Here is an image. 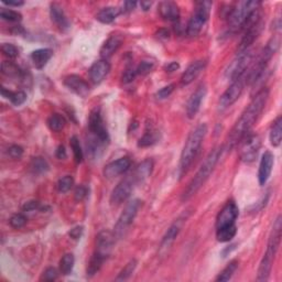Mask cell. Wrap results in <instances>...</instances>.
Listing matches in <instances>:
<instances>
[{"mask_svg":"<svg viewBox=\"0 0 282 282\" xmlns=\"http://www.w3.org/2000/svg\"><path fill=\"white\" fill-rule=\"evenodd\" d=\"M269 98V89L264 87L259 90L255 97L252 98L250 104L245 109V112L242 114L241 118L238 119L235 126L233 127L232 131L228 135V147L234 148L238 142H240L248 132H250V129L254 127L258 118L260 117L261 113L268 102Z\"/></svg>","mask_w":282,"mask_h":282,"instance_id":"cell-1","label":"cell"},{"mask_svg":"<svg viewBox=\"0 0 282 282\" xmlns=\"http://www.w3.org/2000/svg\"><path fill=\"white\" fill-rule=\"evenodd\" d=\"M206 133H207V125L206 123H201V125H199L189 135L180 158V163L178 169V174L180 179L183 178V176L188 173L191 165L193 164L195 158L198 157L201 147H202V143L205 139V137H206Z\"/></svg>","mask_w":282,"mask_h":282,"instance_id":"cell-2","label":"cell"},{"mask_svg":"<svg viewBox=\"0 0 282 282\" xmlns=\"http://www.w3.org/2000/svg\"><path fill=\"white\" fill-rule=\"evenodd\" d=\"M223 154V148L217 147L213 149L209 155L205 158L204 162L201 165V168L197 172V174L194 175V178L191 181L188 188L185 189L184 193L182 195V201H189L193 195L197 194L199 192V190L202 188L204 183L206 182L207 179L209 178V175L212 174V172L214 171L215 166H216L218 160L221 159Z\"/></svg>","mask_w":282,"mask_h":282,"instance_id":"cell-3","label":"cell"},{"mask_svg":"<svg viewBox=\"0 0 282 282\" xmlns=\"http://www.w3.org/2000/svg\"><path fill=\"white\" fill-rule=\"evenodd\" d=\"M238 215L240 209L233 201L228 202L219 212L216 219V238L219 242H228L236 236Z\"/></svg>","mask_w":282,"mask_h":282,"instance_id":"cell-4","label":"cell"},{"mask_svg":"<svg viewBox=\"0 0 282 282\" xmlns=\"http://www.w3.org/2000/svg\"><path fill=\"white\" fill-rule=\"evenodd\" d=\"M281 229H282V221L279 215L274 223V227L271 229L268 245H267L266 254L264 255L260 262L259 269H258V281H267L269 279L270 272L274 265L277 251L279 249L280 241H281Z\"/></svg>","mask_w":282,"mask_h":282,"instance_id":"cell-5","label":"cell"},{"mask_svg":"<svg viewBox=\"0 0 282 282\" xmlns=\"http://www.w3.org/2000/svg\"><path fill=\"white\" fill-rule=\"evenodd\" d=\"M261 2L260 1H241L236 4L235 8L232 9L231 13L228 16V26L231 31L236 32L243 29L247 21L249 20L251 14L258 9H260Z\"/></svg>","mask_w":282,"mask_h":282,"instance_id":"cell-6","label":"cell"},{"mask_svg":"<svg viewBox=\"0 0 282 282\" xmlns=\"http://www.w3.org/2000/svg\"><path fill=\"white\" fill-rule=\"evenodd\" d=\"M212 2L209 1H201L195 6V10L190 18L188 27H186V35L190 38H195L202 31L205 23L207 22L209 12H211Z\"/></svg>","mask_w":282,"mask_h":282,"instance_id":"cell-7","label":"cell"},{"mask_svg":"<svg viewBox=\"0 0 282 282\" xmlns=\"http://www.w3.org/2000/svg\"><path fill=\"white\" fill-rule=\"evenodd\" d=\"M141 201L135 199L129 202L126 207L123 208L122 213L119 216L118 221L116 223V225L114 227V236L116 240H119L121 238L123 235H125L126 232L128 231V228L130 227V225L133 222V219L136 218L138 211L141 207Z\"/></svg>","mask_w":282,"mask_h":282,"instance_id":"cell-8","label":"cell"},{"mask_svg":"<svg viewBox=\"0 0 282 282\" xmlns=\"http://www.w3.org/2000/svg\"><path fill=\"white\" fill-rule=\"evenodd\" d=\"M252 56H254V53H252L251 49L237 53L235 59L229 63L227 69L225 70V78L228 81L234 82V81L245 74L251 63Z\"/></svg>","mask_w":282,"mask_h":282,"instance_id":"cell-9","label":"cell"},{"mask_svg":"<svg viewBox=\"0 0 282 282\" xmlns=\"http://www.w3.org/2000/svg\"><path fill=\"white\" fill-rule=\"evenodd\" d=\"M190 214L191 212L189 211V209L188 211H184L178 218L175 219L173 224H172V225L169 227L168 231H166L159 246L160 257H165L166 255H168V252L170 250L171 246L173 245L175 238L179 236V234L181 232V229H182V227L184 226L186 219L190 217Z\"/></svg>","mask_w":282,"mask_h":282,"instance_id":"cell-10","label":"cell"},{"mask_svg":"<svg viewBox=\"0 0 282 282\" xmlns=\"http://www.w3.org/2000/svg\"><path fill=\"white\" fill-rule=\"evenodd\" d=\"M246 84H247V72L243 75H242L241 78H238L237 80L234 81V82H232L231 86H229L225 92L223 93L221 98L218 100V111L219 112L226 111V109L231 107L234 103H236V100L241 97Z\"/></svg>","mask_w":282,"mask_h":282,"instance_id":"cell-11","label":"cell"},{"mask_svg":"<svg viewBox=\"0 0 282 282\" xmlns=\"http://www.w3.org/2000/svg\"><path fill=\"white\" fill-rule=\"evenodd\" d=\"M240 158L245 163L254 162L261 148V139L256 133L248 132L247 135L240 141Z\"/></svg>","mask_w":282,"mask_h":282,"instance_id":"cell-12","label":"cell"},{"mask_svg":"<svg viewBox=\"0 0 282 282\" xmlns=\"http://www.w3.org/2000/svg\"><path fill=\"white\" fill-rule=\"evenodd\" d=\"M88 130L90 132V135L94 136L95 138H97L98 140L105 143V145L109 142V133L106 128V125H105L104 122L102 113H100L99 108L93 109L89 114Z\"/></svg>","mask_w":282,"mask_h":282,"instance_id":"cell-13","label":"cell"},{"mask_svg":"<svg viewBox=\"0 0 282 282\" xmlns=\"http://www.w3.org/2000/svg\"><path fill=\"white\" fill-rule=\"evenodd\" d=\"M137 185V182L133 175H129L126 179H123L121 182L113 190L111 194V203L113 205H121L130 198L133 189Z\"/></svg>","mask_w":282,"mask_h":282,"instance_id":"cell-14","label":"cell"},{"mask_svg":"<svg viewBox=\"0 0 282 282\" xmlns=\"http://www.w3.org/2000/svg\"><path fill=\"white\" fill-rule=\"evenodd\" d=\"M115 240L116 238L114 236V233L109 231H102L96 236V249H95V252L102 256L104 259H107L112 254Z\"/></svg>","mask_w":282,"mask_h":282,"instance_id":"cell-15","label":"cell"},{"mask_svg":"<svg viewBox=\"0 0 282 282\" xmlns=\"http://www.w3.org/2000/svg\"><path fill=\"white\" fill-rule=\"evenodd\" d=\"M206 93H207V88L206 86L203 84L200 85L197 90L191 95L190 99L188 100V104H186V116H188V118L193 119L195 116H197L201 108V105H202L203 99L205 96H206Z\"/></svg>","mask_w":282,"mask_h":282,"instance_id":"cell-16","label":"cell"},{"mask_svg":"<svg viewBox=\"0 0 282 282\" xmlns=\"http://www.w3.org/2000/svg\"><path fill=\"white\" fill-rule=\"evenodd\" d=\"M131 165V161L128 157L119 158L118 160H115L111 163H108L104 169V176L108 180H112L121 175L129 170Z\"/></svg>","mask_w":282,"mask_h":282,"instance_id":"cell-17","label":"cell"},{"mask_svg":"<svg viewBox=\"0 0 282 282\" xmlns=\"http://www.w3.org/2000/svg\"><path fill=\"white\" fill-rule=\"evenodd\" d=\"M275 163V157L270 151H266L261 157L260 164H259V171H258V181L259 184L264 186L271 175L272 168H274Z\"/></svg>","mask_w":282,"mask_h":282,"instance_id":"cell-18","label":"cell"},{"mask_svg":"<svg viewBox=\"0 0 282 282\" xmlns=\"http://www.w3.org/2000/svg\"><path fill=\"white\" fill-rule=\"evenodd\" d=\"M64 85L80 97L85 98L89 93L88 83L79 75H69L64 80Z\"/></svg>","mask_w":282,"mask_h":282,"instance_id":"cell-19","label":"cell"},{"mask_svg":"<svg viewBox=\"0 0 282 282\" xmlns=\"http://www.w3.org/2000/svg\"><path fill=\"white\" fill-rule=\"evenodd\" d=\"M111 71V64L107 60H99L90 66L89 69V80L94 84L102 83L105 78Z\"/></svg>","mask_w":282,"mask_h":282,"instance_id":"cell-20","label":"cell"},{"mask_svg":"<svg viewBox=\"0 0 282 282\" xmlns=\"http://www.w3.org/2000/svg\"><path fill=\"white\" fill-rule=\"evenodd\" d=\"M205 66H206V61L204 60H199L191 63L188 66V69L185 70L182 78H181V83H182V85H190L191 83L194 82V80H197L198 76L202 73Z\"/></svg>","mask_w":282,"mask_h":282,"instance_id":"cell-21","label":"cell"},{"mask_svg":"<svg viewBox=\"0 0 282 282\" xmlns=\"http://www.w3.org/2000/svg\"><path fill=\"white\" fill-rule=\"evenodd\" d=\"M50 17L52 22L62 31H66L70 28V22L66 18L63 8L57 3H52L50 7Z\"/></svg>","mask_w":282,"mask_h":282,"instance_id":"cell-22","label":"cell"},{"mask_svg":"<svg viewBox=\"0 0 282 282\" xmlns=\"http://www.w3.org/2000/svg\"><path fill=\"white\" fill-rule=\"evenodd\" d=\"M160 16L171 22H175L180 19V9L179 6L173 1H162L159 3Z\"/></svg>","mask_w":282,"mask_h":282,"instance_id":"cell-23","label":"cell"},{"mask_svg":"<svg viewBox=\"0 0 282 282\" xmlns=\"http://www.w3.org/2000/svg\"><path fill=\"white\" fill-rule=\"evenodd\" d=\"M122 43V39L119 36H112L109 37L108 39L104 42L103 46L100 47V56H102L103 60H108L109 57H112L115 53H116L117 50L121 47Z\"/></svg>","mask_w":282,"mask_h":282,"instance_id":"cell-24","label":"cell"},{"mask_svg":"<svg viewBox=\"0 0 282 282\" xmlns=\"http://www.w3.org/2000/svg\"><path fill=\"white\" fill-rule=\"evenodd\" d=\"M152 170H154V161L151 159L143 160L141 163L137 166L135 172L132 173L137 184L145 182V181L151 175Z\"/></svg>","mask_w":282,"mask_h":282,"instance_id":"cell-25","label":"cell"},{"mask_svg":"<svg viewBox=\"0 0 282 282\" xmlns=\"http://www.w3.org/2000/svg\"><path fill=\"white\" fill-rule=\"evenodd\" d=\"M52 55H53V51L51 49H47V47H44V49L33 51L30 57L31 61L33 62V65H35L38 70H41L44 68L47 64V62L51 60Z\"/></svg>","mask_w":282,"mask_h":282,"instance_id":"cell-26","label":"cell"},{"mask_svg":"<svg viewBox=\"0 0 282 282\" xmlns=\"http://www.w3.org/2000/svg\"><path fill=\"white\" fill-rule=\"evenodd\" d=\"M158 139H159V132L156 130L155 127L152 125H148L143 136L140 138L139 141H138V147L140 148L150 147L152 145H155L156 142H158Z\"/></svg>","mask_w":282,"mask_h":282,"instance_id":"cell-27","label":"cell"},{"mask_svg":"<svg viewBox=\"0 0 282 282\" xmlns=\"http://www.w3.org/2000/svg\"><path fill=\"white\" fill-rule=\"evenodd\" d=\"M121 13V11L119 8L106 7V8L102 9V10L97 13L96 19L100 23H104V25H109V23H112L113 21H115V19H116Z\"/></svg>","mask_w":282,"mask_h":282,"instance_id":"cell-28","label":"cell"},{"mask_svg":"<svg viewBox=\"0 0 282 282\" xmlns=\"http://www.w3.org/2000/svg\"><path fill=\"white\" fill-rule=\"evenodd\" d=\"M1 95L2 97L10 100V103L14 105V106H20L27 100V94L23 90L13 92V90L7 89L6 87H1Z\"/></svg>","mask_w":282,"mask_h":282,"instance_id":"cell-29","label":"cell"},{"mask_svg":"<svg viewBox=\"0 0 282 282\" xmlns=\"http://www.w3.org/2000/svg\"><path fill=\"white\" fill-rule=\"evenodd\" d=\"M270 143L272 147H279L282 140V117L279 116L276 119L274 125L271 127L270 135H269Z\"/></svg>","mask_w":282,"mask_h":282,"instance_id":"cell-30","label":"cell"},{"mask_svg":"<svg viewBox=\"0 0 282 282\" xmlns=\"http://www.w3.org/2000/svg\"><path fill=\"white\" fill-rule=\"evenodd\" d=\"M105 260L106 259H104L102 256H99L96 254V252H94L92 258L89 259L87 269H86V276H87V278H93V277L97 274L100 268H102Z\"/></svg>","mask_w":282,"mask_h":282,"instance_id":"cell-31","label":"cell"},{"mask_svg":"<svg viewBox=\"0 0 282 282\" xmlns=\"http://www.w3.org/2000/svg\"><path fill=\"white\" fill-rule=\"evenodd\" d=\"M75 264V258L73 254H66L60 261V272L63 276H69L73 271Z\"/></svg>","mask_w":282,"mask_h":282,"instance_id":"cell-32","label":"cell"},{"mask_svg":"<svg viewBox=\"0 0 282 282\" xmlns=\"http://www.w3.org/2000/svg\"><path fill=\"white\" fill-rule=\"evenodd\" d=\"M1 72L3 75L11 76V78H21L22 76V71L20 68L13 62L10 61H3L1 64Z\"/></svg>","mask_w":282,"mask_h":282,"instance_id":"cell-33","label":"cell"},{"mask_svg":"<svg viewBox=\"0 0 282 282\" xmlns=\"http://www.w3.org/2000/svg\"><path fill=\"white\" fill-rule=\"evenodd\" d=\"M238 268V261L237 260H232L229 264L223 269L221 274L218 275L216 278V281L218 282H226L228 280L232 279V277L235 274L236 270Z\"/></svg>","mask_w":282,"mask_h":282,"instance_id":"cell-34","label":"cell"},{"mask_svg":"<svg viewBox=\"0 0 282 282\" xmlns=\"http://www.w3.org/2000/svg\"><path fill=\"white\" fill-rule=\"evenodd\" d=\"M65 123H66L65 118L60 114L51 115L49 119H47V126H49V128L52 131H55V132L61 131L62 129L64 128Z\"/></svg>","mask_w":282,"mask_h":282,"instance_id":"cell-35","label":"cell"},{"mask_svg":"<svg viewBox=\"0 0 282 282\" xmlns=\"http://www.w3.org/2000/svg\"><path fill=\"white\" fill-rule=\"evenodd\" d=\"M70 146L72 148V150H73V155H74V159L76 161V163H81V162L83 161V150H82V147H81V142L80 139L76 136H73L70 139Z\"/></svg>","mask_w":282,"mask_h":282,"instance_id":"cell-36","label":"cell"},{"mask_svg":"<svg viewBox=\"0 0 282 282\" xmlns=\"http://www.w3.org/2000/svg\"><path fill=\"white\" fill-rule=\"evenodd\" d=\"M0 18H1L2 20L9 22H19L22 20V14L16 10H11V9L1 8V10H0Z\"/></svg>","mask_w":282,"mask_h":282,"instance_id":"cell-37","label":"cell"},{"mask_svg":"<svg viewBox=\"0 0 282 282\" xmlns=\"http://www.w3.org/2000/svg\"><path fill=\"white\" fill-rule=\"evenodd\" d=\"M30 166H31V170L33 171V173H37V174L45 173V172L49 170V164H47V162L41 157L35 158V159L32 160Z\"/></svg>","mask_w":282,"mask_h":282,"instance_id":"cell-38","label":"cell"},{"mask_svg":"<svg viewBox=\"0 0 282 282\" xmlns=\"http://www.w3.org/2000/svg\"><path fill=\"white\" fill-rule=\"evenodd\" d=\"M137 267V260L136 259H132L128 262V264L125 266V268H123L121 274L118 275V277L116 278V281H123V280H127L130 278L132 276L133 272H135V269Z\"/></svg>","mask_w":282,"mask_h":282,"instance_id":"cell-39","label":"cell"},{"mask_svg":"<svg viewBox=\"0 0 282 282\" xmlns=\"http://www.w3.org/2000/svg\"><path fill=\"white\" fill-rule=\"evenodd\" d=\"M74 185V179L71 175H65L63 178H61L57 182V190L61 193H66L73 188Z\"/></svg>","mask_w":282,"mask_h":282,"instance_id":"cell-40","label":"cell"},{"mask_svg":"<svg viewBox=\"0 0 282 282\" xmlns=\"http://www.w3.org/2000/svg\"><path fill=\"white\" fill-rule=\"evenodd\" d=\"M27 221L28 219L23 214H14V215H12L11 218L9 219V224H10V226L12 228L19 229V228H22L23 226L26 225Z\"/></svg>","mask_w":282,"mask_h":282,"instance_id":"cell-41","label":"cell"},{"mask_svg":"<svg viewBox=\"0 0 282 282\" xmlns=\"http://www.w3.org/2000/svg\"><path fill=\"white\" fill-rule=\"evenodd\" d=\"M1 52L3 55H6L9 59H16L19 56V50L16 45L11 43H3L1 45Z\"/></svg>","mask_w":282,"mask_h":282,"instance_id":"cell-42","label":"cell"},{"mask_svg":"<svg viewBox=\"0 0 282 282\" xmlns=\"http://www.w3.org/2000/svg\"><path fill=\"white\" fill-rule=\"evenodd\" d=\"M57 277H59V272H57V270L53 268V267H49V268H46L44 271H43L40 280L52 282L55 281L57 279Z\"/></svg>","mask_w":282,"mask_h":282,"instance_id":"cell-43","label":"cell"},{"mask_svg":"<svg viewBox=\"0 0 282 282\" xmlns=\"http://www.w3.org/2000/svg\"><path fill=\"white\" fill-rule=\"evenodd\" d=\"M154 62L150 61H142L140 62V64L137 66L136 71L138 75H147L149 74L150 72L154 70Z\"/></svg>","mask_w":282,"mask_h":282,"instance_id":"cell-44","label":"cell"},{"mask_svg":"<svg viewBox=\"0 0 282 282\" xmlns=\"http://www.w3.org/2000/svg\"><path fill=\"white\" fill-rule=\"evenodd\" d=\"M173 90H174V84L166 85L164 86V87H162L159 92L156 94V97L158 99H165V98H168L172 93H173Z\"/></svg>","mask_w":282,"mask_h":282,"instance_id":"cell-45","label":"cell"},{"mask_svg":"<svg viewBox=\"0 0 282 282\" xmlns=\"http://www.w3.org/2000/svg\"><path fill=\"white\" fill-rule=\"evenodd\" d=\"M137 71L136 69H133V68H128L125 72H123V74H122V78H121V81H122V83L123 84H129V83H131L133 80L136 79V76H137Z\"/></svg>","mask_w":282,"mask_h":282,"instance_id":"cell-46","label":"cell"},{"mask_svg":"<svg viewBox=\"0 0 282 282\" xmlns=\"http://www.w3.org/2000/svg\"><path fill=\"white\" fill-rule=\"evenodd\" d=\"M8 155L10 156L12 159H20L23 155V149L22 147L18 145H12L9 147L8 149Z\"/></svg>","mask_w":282,"mask_h":282,"instance_id":"cell-47","label":"cell"},{"mask_svg":"<svg viewBox=\"0 0 282 282\" xmlns=\"http://www.w3.org/2000/svg\"><path fill=\"white\" fill-rule=\"evenodd\" d=\"M87 194H88L87 188H85V186H83V185H80L75 190L74 199H75L76 202H81V201H83L86 197H87Z\"/></svg>","mask_w":282,"mask_h":282,"instance_id":"cell-48","label":"cell"},{"mask_svg":"<svg viewBox=\"0 0 282 282\" xmlns=\"http://www.w3.org/2000/svg\"><path fill=\"white\" fill-rule=\"evenodd\" d=\"M36 209H42L41 205L38 201H29V202L25 203V205L22 206L23 212H32L36 211Z\"/></svg>","mask_w":282,"mask_h":282,"instance_id":"cell-49","label":"cell"},{"mask_svg":"<svg viewBox=\"0 0 282 282\" xmlns=\"http://www.w3.org/2000/svg\"><path fill=\"white\" fill-rule=\"evenodd\" d=\"M83 232H84V227L83 226H76L73 229H71V232L69 233V235H70L71 238H73V240L78 241V240H80L81 237H82Z\"/></svg>","mask_w":282,"mask_h":282,"instance_id":"cell-50","label":"cell"},{"mask_svg":"<svg viewBox=\"0 0 282 282\" xmlns=\"http://www.w3.org/2000/svg\"><path fill=\"white\" fill-rule=\"evenodd\" d=\"M137 6V2L136 1H125L122 3V9H121V13L122 12H129L133 10V9L136 8Z\"/></svg>","mask_w":282,"mask_h":282,"instance_id":"cell-51","label":"cell"},{"mask_svg":"<svg viewBox=\"0 0 282 282\" xmlns=\"http://www.w3.org/2000/svg\"><path fill=\"white\" fill-rule=\"evenodd\" d=\"M2 3L7 4L9 7H21L25 2L22 0H2Z\"/></svg>","mask_w":282,"mask_h":282,"instance_id":"cell-52","label":"cell"},{"mask_svg":"<svg viewBox=\"0 0 282 282\" xmlns=\"http://www.w3.org/2000/svg\"><path fill=\"white\" fill-rule=\"evenodd\" d=\"M180 69V64L178 62H170L169 64L165 65V72H169V73H172V72H175L176 70Z\"/></svg>","mask_w":282,"mask_h":282,"instance_id":"cell-53","label":"cell"},{"mask_svg":"<svg viewBox=\"0 0 282 282\" xmlns=\"http://www.w3.org/2000/svg\"><path fill=\"white\" fill-rule=\"evenodd\" d=\"M55 156H56L57 159H60V160H64L65 159V158H66V150H65L64 146L61 145V146L57 147Z\"/></svg>","mask_w":282,"mask_h":282,"instance_id":"cell-54","label":"cell"},{"mask_svg":"<svg viewBox=\"0 0 282 282\" xmlns=\"http://www.w3.org/2000/svg\"><path fill=\"white\" fill-rule=\"evenodd\" d=\"M157 37L159 38V39H168L170 37V33L166 29H160V30L157 32Z\"/></svg>","mask_w":282,"mask_h":282,"instance_id":"cell-55","label":"cell"},{"mask_svg":"<svg viewBox=\"0 0 282 282\" xmlns=\"http://www.w3.org/2000/svg\"><path fill=\"white\" fill-rule=\"evenodd\" d=\"M140 6H141L142 10L148 11V10H149V9L151 8L152 2H151V1H141V2H140Z\"/></svg>","mask_w":282,"mask_h":282,"instance_id":"cell-56","label":"cell"}]
</instances>
